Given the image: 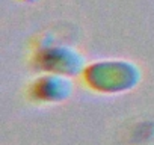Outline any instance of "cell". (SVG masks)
I'll return each instance as SVG.
<instances>
[{
    "mask_svg": "<svg viewBox=\"0 0 154 145\" xmlns=\"http://www.w3.org/2000/svg\"><path fill=\"white\" fill-rule=\"evenodd\" d=\"M80 77L91 91L116 95L128 92L140 83L142 69L130 59H98L86 63Z\"/></svg>",
    "mask_w": 154,
    "mask_h": 145,
    "instance_id": "obj_1",
    "label": "cell"
},
{
    "mask_svg": "<svg viewBox=\"0 0 154 145\" xmlns=\"http://www.w3.org/2000/svg\"><path fill=\"white\" fill-rule=\"evenodd\" d=\"M86 63V57L82 51L69 44L57 41L51 35L39 36L30 53V65L38 72L75 77L82 74Z\"/></svg>",
    "mask_w": 154,
    "mask_h": 145,
    "instance_id": "obj_2",
    "label": "cell"
},
{
    "mask_svg": "<svg viewBox=\"0 0 154 145\" xmlns=\"http://www.w3.org/2000/svg\"><path fill=\"white\" fill-rule=\"evenodd\" d=\"M72 91L71 77L53 72H39L27 86V97L35 103L54 104L68 100Z\"/></svg>",
    "mask_w": 154,
    "mask_h": 145,
    "instance_id": "obj_3",
    "label": "cell"
},
{
    "mask_svg": "<svg viewBox=\"0 0 154 145\" xmlns=\"http://www.w3.org/2000/svg\"><path fill=\"white\" fill-rule=\"evenodd\" d=\"M20 2H23V3H36V2H39V0H20Z\"/></svg>",
    "mask_w": 154,
    "mask_h": 145,
    "instance_id": "obj_4",
    "label": "cell"
}]
</instances>
